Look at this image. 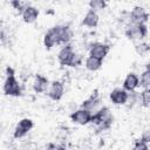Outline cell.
<instances>
[{"label":"cell","mask_w":150,"mask_h":150,"mask_svg":"<svg viewBox=\"0 0 150 150\" xmlns=\"http://www.w3.org/2000/svg\"><path fill=\"white\" fill-rule=\"evenodd\" d=\"M11 5L14 7V9H16L20 14H22L23 12H25V9L28 7V6H30L28 2H25V1H20V0H13V1H11Z\"/></svg>","instance_id":"obj_20"},{"label":"cell","mask_w":150,"mask_h":150,"mask_svg":"<svg viewBox=\"0 0 150 150\" xmlns=\"http://www.w3.org/2000/svg\"><path fill=\"white\" fill-rule=\"evenodd\" d=\"M21 15H22V20L26 23H33L34 21H36L39 16V9L34 6H28Z\"/></svg>","instance_id":"obj_16"},{"label":"cell","mask_w":150,"mask_h":150,"mask_svg":"<svg viewBox=\"0 0 150 150\" xmlns=\"http://www.w3.org/2000/svg\"><path fill=\"white\" fill-rule=\"evenodd\" d=\"M109 97H110V101L114 104L123 105V104H127V102H128L129 93L127 90H124L123 88H115L114 90H111Z\"/></svg>","instance_id":"obj_8"},{"label":"cell","mask_w":150,"mask_h":150,"mask_svg":"<svg viewBox=\"0 0 150 150\" xmlns=\"http://www.w3.org/2000/svg\"><path fill=\"white\" fill-rule=\"evenodd\" d=\"M91 116H93V112H90L89 110L80 108V109H77L70 114V120L76 124L86 125V124L91 122Z\"/></svg>","instance_id":"obj_6"},{"label":"cell","mask_w":150,"mask_h":150,"mask_svg":"<svg viewBox=\"0 0 150 150\" xmlns=\"http://www.w3.org/2000/svg\"><path fill=\"white\" fill-rule=\"evenodd\" d=\"M130 15L132 22L135 23H145L149 20V14L145 11V8L142 6H135L130 11Z\"/></svg>","instance_id":"obj_12"},{"label":"cell","mask_w":150,"mask_h":150,"mask_svg":"<svg viewBox=\"0 0 150 150\" xmlns=\"http://www.w3.org/2000/svg\"><path fill=\"white\" fill-rule=\"evenodd\" d=\"M45 150H66L64 144H55V143H48Z\"/></svg>","instance_id":"obj_26"},{"label":"cell","mask_w":150,"mask_h":150,"mask_svg":"<svg viewBox=\"0 0 150 150\" xmlns=\"http://www.w3.org/2000/svg\"><path fill=\"white\" fill-rule=\"evenodd\" d=\"M109 49H110V47L103 42H94L90 45L89 56H93V57H96V59L103 61V59L109 53Z\"/></svg>","instance_id":"obj_7"},{"label":"cell","mask_w":150,"mask_h":150,"mask_svg":"<svg viewBox=\"0 0 150 150\" xmlns=\"http://www.w3.org/2000/svg\"><path fill=\"white\" fill-rule=\"evenodd\" d=\"M34 127V123L30 118H22L19 121V123L16 124L14 132H13V137L14 138H22L25 137Z\"/></svg>","instance_id":"obj_5"},{"label":"cell","mask_w":150,"mask_h":150,"mask_svg":"<svg viewBox=\"0 0 150 150\" xmlns=\"http://www.w3.org/2000/svg\"><path fill=\"white\" fill-rule=\"evenodd\" d=\"M49 86H50L49 81L46 76H43V75H36L35 76L34 82H33V89L35 93H38V94L45 93Z\"/></svg>","instance_id":"obj_14"},{"label":"cell","mask_w":150,"mask_h":150,"mask_svg":"<svg viewBox=\"0 0 150 150\" xmlns=\"http://www.w3.org/2000/svg\"><path fill=\"white\" fill-rule=\"evenodd\" d=\"M81 64H82V56L75 53V55L73 56V59L69 63V67H79Z\"/></svg>","instance_id":"obj_25"},{"label":"cell","mask_w":150,"mask_h":150,"mask_svg":"<svg viewBox=\"0 0 150 150\" xmlns=\"http://www.w3.org/2000/svg\"><path fill=\"white\" fill-rule=\"evenodd\" d=\"M135 49H136L137 54L144 55V54H146V53L150 52V45L148 42H141V43H137L135 46Z\"/></svg>","instance_id":"obj_21"},{"label":"cell","mask_w":150,"mask_h":150,"mask_svg":"<svg viewBox=\"0 0 150 150\" xmlns=\"http://www.w3.org/2000/svg\"><path fill=\"white\" fill-rule=\"evenodd\" d=\"M73 38V32L69 26L56 25L52 27L43 36V45L47 49L57 45H68Z\"/></svg>","instance_id":"obj_1"},{"label":"cell","mask_w":150,"mask_h":150,"mask_svg":"<svg viewBox=\"0 0 150 150\" xmlns=\"http://www.w3.org/2000/svg\"><path fill=\"white\" fill-rule=\"evenodd\" d=\"M100 104H101V98L98 97V94H97V90H95L87 100H84L81 104V108L82 109H86V110H89L90 112H95L97 111L100 108Z\"/></svg>","instance_id":"obj_9"},{"label":"cell","mask_w":150,"mask_h":150,"mask_svg":"<svg viewBox=\"0 0 150 150\" xmlns=\"http://www.w3.org/2000/svg\"><path fill=\"white\" fill-rule=\"evenodd\" d=\"M102 63H103L102 60H98V59L93 57V56H88V57L86 59V62H84L86 68H87L88 70H90V71H96V70H98V69L102 67Z\"/></svg>","instance_id":"obj_17"},{"label":"cell","mask_w":150,"mask_h":150,"mask_svg":"<svg viewBox=\"0 0 150 150\" xmlns=\"http://www.w3.org/2000/svg\"><path fill=\"white\" fill-rule=\"evenodd\" d=\"M139 104L144 108L150 105V88H146L139 93Z\"/></svg>","instance_id":"obj_19"},{"label":"cell","mask_w":150,"mask_h":150,"mask_svg":"<svg viewBox=\"0 0 150 150\" xmlns=\"http://www.w3.org/2000/svg\"><path fill=\"white\" fill-rule=\"evenodd\" d=\"M98 14L96 11L94 9H88V12L86 13V15L83 16L82 20V25L87 26V27H96L98 25Z\"/></svg>","instance_id":"obj_15"},{"label":"cell","mask_w":150,"mask_h":150,"mask_svg":"<svg viewBox=\"0 0 150 150\" xmlns=\"http://www.w3.org/2000/svg\"><path fill=\"white\" fill-rule=\"evenodd\" d=\"M74 55H75V52L73 49V46L70 43H68V45H64L61 48V50L59 52L57 60L62 66H68L69 67V63H70Z\"/></svg>","instance_id":"obj_10"},{"label":"cell","mask_w":150,"mask_h":150,"mask_svg":"<svg viewBox=\"0 0 150 150\" xmlns=\"http://www.w3.org/2000/svg\"><path fill=\"white\" fill-rule=\"evenodd\" d=\"M132 150H149V145H148V143H145L141 139H136L134 143Z\"/></svg>","instance_id":"obj_24"},{"label":"cell","mask_w":150,"mask_h":150,"mask_svg":"<svg viewBox=\"0 0 150 150\" xmlns=\"http://www.w3.org/2000/svg\"><path fill=\"white\" fill-rule=\"evenodd\" d=\"M127 103H129V107H132L135 103H139V93H136L135 90L130 91L129 93V98H128Z\"/></svg>","instance_id":"obj_23"},{"label":"cell","mask_w":150,"mask_h":150,"mask_svg":"<svg viewBox=\"0 0 150 150\" xmlns=\"http://www.w3.org/2000/svg\"><path fill=\"white\" fill-rule=\"evenodd\" d=\"M139 139L143 141V142H145V143H149L150 142V129H145L142 132V136H141Z\"/></svg>","instance_id":"obj_27"},{"label":"cell","mask_w":150,"mask_h":150,"mask_svg":"<svg viewBox=\"0 0 150 150\" xmlns=\"http://www.w3.org/2000/svg\"><path fill=\"white\" fill-rule=\"evenodd\" d=\"M139 86L144 89L150 88V63L146 64V69L141 74L139 77Z\"/></svg>","instance_id":"obj_18"},{"label":"cell","mask_w":150,"mask_h":150,"mask_svg":"<svg viewBox=\"0 0 150 150\" xmlns=\"http://www.w3.org/2000/svg\"><path fill=\"white\" fill-rule=\"evenodd\" d=\"M139 86V77L135 73H129L123 81V89L128 93L134 91Z\"/></svg>","instance_id":"obj_13"},{"label":"cell","mask_w":150,"mask_h":150,"mask_svg":"<svg viewBox=\"0 0 150 150\" xmlns=\"http://www.w3.org/2000/svg\"><path fill=\"white\" fill-rule=\"evenodd\" d=\"M107 6V2L103 1V0H90L89 1V7L90 9H94V11H98V9H103L104 7Z\"/></svg>","instance_id":"obj_22"},{"label":"cell","mask_w":150,"mask_h":150,"mask_svg":"<svg viewBox=\"0 0 150 150\" xmlns=\"http://www.w3.org/2000/svg\"><path fill=\"white\" fill-rule=\"evenodd\" d=\"M125 36L130 40H139L146 36L148 34V28L145 23H135L132 22L131 25H129L125 28L124 32Z\"/></svg>","instance_id":"obj_4"},{"label":"cell","mask_w":150,"mask_h":150,"mask_svg":"<svg viewBox=\"0 0 150 150\" xmlns=\"http://www.w3.org/2000/svg\"><path fill=\"white\" fill-rule=\"evenodd\" d=\"M4 93L7 96H21L22 89L21 86L19 84V81L15 77V70L13 67L8 66L6 68V79L4 82Z\"/></svg>","instance_id":"obj_3"},{"label":"cell","mask_w":150,"mask_h":150,"mask_svg":"<svg viewBox=\"0 0 150 150\" xmlns=\"http://www.w3.org/2000/svg\"><path fill=\"white\" fill-rule=\"evenodd\" d=\"M63 93H64V84L61 81H53L50 83L48 90L49 98H52L53 101H59L62 98Z\"/></svg>","instance_id":"obj_11"},{"label":"cell","mask_w":150,"mask_h":150,"mask_svg":"<svg viewBox=\"0 0 150 150\" xmlns=\"http://www.w3.org/2000/svg\"><path fill=\"white\" fill-rule=\"evenodd\" d=\"M114 121V116L111 115L110 110L108 107H102L97 111H95L91 116V122L98 131H104L110 129L111 124Z\"/></svg>","instance_id":"obj_2"}]
</instances>
